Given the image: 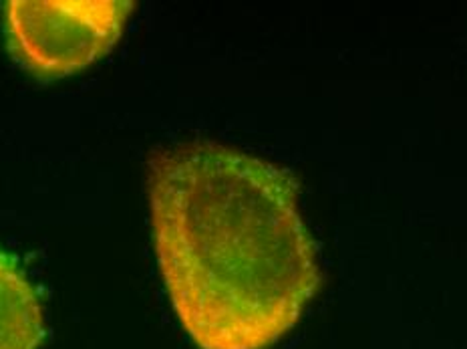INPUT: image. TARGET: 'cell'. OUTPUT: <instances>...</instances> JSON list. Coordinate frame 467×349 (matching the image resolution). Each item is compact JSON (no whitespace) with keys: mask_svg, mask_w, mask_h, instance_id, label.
Wrapping results in <instances>:
<instances>
[{"mask_svg":"<svg viewBox=\"0 0 467 349\" xmlns=\"http://www.w3.org/2000/svg\"><path fill=\"white\" fill-rule=\"evenodd\" d=\"M133 6L130 0H11L8 43L38 77L73 75L111 51Z\"/></svg>","mask_w":467,"mask_h":349,"instance_id":"2","label":"cell"},{"mask_svg":"<svg viewBox=\"0 0 467 349\" xmlns=\"http://www.w3.org/2000/svg\"><path fill=\"white\" fill-rule=\"evenodd\" d=\"M155 253L182 327L200 349H266L320 285L317 253L282 168L212 142L150 158Z\"/></svg>","mask_w":467,"mask_h":349,"instance_id":"1","label":"cell"},{"mask_svg":"<svg viewBox=\"0 0 467 349\" xmlns=\"http://www.w3.org/2000/svg\"><path fill=\"white\" fill-rule=\"evenodd\" d=\"M43 337L38 295L13 260L0 255V349H38Z\"/></svg>","mask_w":467,"mask_h":349,"instance_id":"3","label":"cell"}]
</instances>
